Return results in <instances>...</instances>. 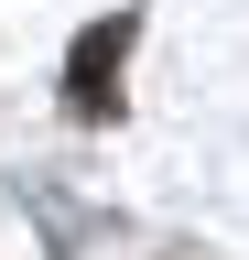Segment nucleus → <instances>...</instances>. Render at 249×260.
<instances>
[{
  "label": "nucleus",
  "instance_id": "1",
  "mask_svg": "<svg viewBox=\"0 0 249 260\" xmlns=\"http://www.w3.org/2000/svg\"><path fill=\"white\" fill-rule=\"evenodd\" d=\"M119 54H130V11H109V22L76 32V65H65V109L76 119H98L109 98H119Z\"/></svg>",
  "mask_w": 249,
  "mask_h": 260
}]
</instances>
